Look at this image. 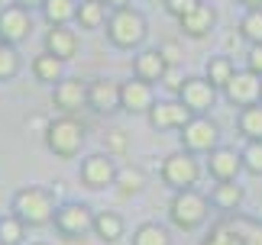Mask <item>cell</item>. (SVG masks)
Wrapping results in <instances>:
<instances>
[{
	"label": "cell",
	"instance_id": "19",
	"mask_svg": "<svg viewBox=\"0 0 262 245\" xmlns=\"http://www.w3.org/2000/svg\"><path fill=\"white\" fill-rule=\"evenodd\" d=\"M78 48H81V39H78L75 29H68V26H49V33H46V52L49 55H55V58H62V61H72L78 55Z\"/></svg>",
	"mask_w": 262,
	"mask_h": 245
},
{
	"label": "cell",
	"instance_id": "12",
	"mask_svg": "<svg viewBox=\"0 0 262 245\" xmlns=\"http://www.w3.org/2000/svg\"><path fill=\"white\" fill-rule=\"evenodd\" d=\"M194 116L191 110L181 104V100H156L152 110L146 113L149 126L159 129V132H168V129H185V122Z\"/></svg>",
	"mask_w": 262,
	"mask_h": 245
},
{
	"label": "cell",
	"instance_id": "35",
	"mask_svg": "<svg viewBox=\"0 0 262 245\" xmlns=\"http://www.w3.org/2000/svg\"><path fill=\"white\" fill-rule=\"evenodd\" d=\"M104 149H107V155H123V152L129 149L126 132L123 129H110L107 136H104Z\"/></svg>",
	"mask_w": 262,
	"mask_h": 245
},
{
	"label": "cell",
	"instance_id": "36",
	"mask_svg": "<svg viewBox=\"0 0 262 245\" xmlns=\"http://www.w3.org/2000/svg\"><path fill=\"white\" fill-rule=\"evenodd\" d=\"M198 4H201V0H165V10H168V13H172L175 19H181V16L188 13V10H194Z\"/></svg>",
	"mask_w": 262,
	"mask_h": 245
},
{
	"label": "cell",
	"instance_id": "4",
	"mask_svg": "<svg viewBox=\"0 0 262 245\" xmlns=\"http://www.w3.org/2000/svg\"><path fill=\"white\" fill-rule=\"evenodd\" d=\"M84 122H78L72 113H62L46 126V149L58 158H75L84 149Z\"/></svg>",
	"mask_w": 262,
	"mask_h": 245
},
{
	"label": "cell",
	"instance_id": "20",
	"mask_svg": "<svg viewBox=\"0 0 262 245\" xmlns=\"http://www.w3.org/2000/svg\"><path fill=\"white\" fill-rule=\"evenodd\" d=\"M243 197H246V190L239 187L236 181H217V187L210 190V207H217V210H224V213H230V210H236L239 203H243Z\"/></svg>",
	"mask_w": 262,
	"mask_h": 245
},
{
	"label": "cell",
	"instance_id": "9",
	"mask_svg": "<svg viewBox=\"0 0 262 245\" xmlns=\"http://www.w3.org/2000/svg\"><path fill=\"white\" fill-rule=\"evenodd\" d=\"M178 100L185 104L194 116H204L207 110L217 104V87L207 78H185V84L178 87Z\"/></svg>",
	"mask_w": 262,
	"mask_h": 245
},
{
	"label": "cell",
	"instance_id": "31",
	"mask_svg": "<svg viewBox=\"0 0 262 245\" xmlns=\"http://www.w3.org/2000/svg\"><path fill=\"white\" fill-rule=\"evenodd\" d=\"M239 36H243L249 45L262 42V7L259 10H246V13H243V19H239Z\"/></svg>",
	"mask_w": 262,
	"mask_h": 245
},
{
	"label": "cell",
	"instance_id": "24",
	"mask_svg": "<svg viewBox=\"0 0 262 245\" xmlns=\"http://www.w3.org/2000/svg\"><path fill=\"white\" fill-rule=\"evenodd\" d=\"M236 75V65H233V58H227V55H214V58H207V65H204V78L214 84L217 90H224L230 84V78Z\"/></svg>",
	"mask_w": 262,
	"mask_h": 245
},
{
	"label": "cell",
	"instance_id": "21",
	"mask_svg": "<svg viewBox=\"0 0 262 245\" xmlns=\"http://www.w3.org/2000/svg\"><path fill=\"white\" fill-rule=\"evenodd\" d=\"M123 232H126V223H123V216L120 213H110V210H104V213H94V236L100 239V242H120L123 239Z\"/></svg>",
	"mask_w": 262,
	"mask_h": 245
},
{
	"label": "cell",
	"instance_id": "26",
	"mask_svg": "<svg viewBox=\"0 0 262 245\" xmlns=\"http://www.w3.org/2000/svg\"><path fill=\"white\" fill-rule=\"evenodd\" d=\"M236 129L239 136L249 139H262V104H253V107H243L236 116Z\"/></svg>",
	"mask_w": 262,
	"mask_h": 245
},
{
	"label": "cell",
	"instance_id": "13",
	"mask_svg": "<svg viewBox=\"0 0 262 245\" xmlns=\"http://www.w3.org/2000/svg\"><path fill=\"white\" fill-rule=\"evenodd\" d=\"M156 104V94H152V84H146V81H126V84H120V110L129 116H146L149 110Z\"/></svg>",
	"mask_w": 262,
	"mask_h": 245
},
{
	"label": "cell",
	"instance_id": "7",
	"mask_svg": "<svg viewBox=\"0 0 262 245\" xmlns=\"http://www.w3.org/2000/svg\"><path fill=\"white\" fill-rule=\"evenodd\" d=\"M162 181L172 190L194 187V184L201 181V161H198V155H191V152H185V149L172 152V155L162 161Z\"/></svg>",
	"mask_w": 262,
	"mask_h": 245
},
{
	"label": "cell",
	"instance_id": "5",
	"mask_svg": "<svg viewBox=\"0 0 262 245\" xmlns=\"http://www.w3.org/2000/svg\"><path fill=\"white\" fill-rule=\"evenodd\" d=\"M181 132V149L191 152V155H207V152H214L220 145V126L214 119H207L204 116H191L185 122V129H178Z\"/></svg>",
	"mask_w": 262,
	"mask_h": 245
},
{
	"label": "cell",
	"instance_id": "41",
	"mask_svg": "<svg viewBox=\"0 0 262 245\" xmlns=\"http://www.w3.org/2000/svg\"><path fill=\"white\" fill-rule=\"evenodd\" d=\"M16 4H19V7H26V10H29V7H42V0H16Z\"/></svg>",
	"mask_w": 262,
	"mask_h": 245
},
{
	"label": "cell",
	"instance_id": "22",
	"mask_svg": "<svg viewBox=\"0 0 262 245\" xmlns=\"http://www.w3.org/2000/svg\"><path fill=\"white\" fill-rule=\"evenodd\" d=\"M33 75H36L39 84H52L55 87L58 81L65 78V61L55 58V55H49V52H42V55L33 58Z\"/></svg>",
	"mask_w": 262,
	"mask_h": 245
},
{
	"label": "cell",
	"instance_id": "2",
	"mask_svg": "<svg viewBox=\"0 0 262 245\" xmlns=\"http://www.w3.org/2000/svg\"><path fill=\"white\" fill-rule=\"evenodd\" d=\"M146 36H149V26H146V16L139 13V10L133 7H120V10H110V16H107V39H110V45H117V48H139L146 42Z\"/></svg>",
	"mask_w": 262,
	"mask_h": 245
},
{
	"label": "cell",
	"instance_id": "32",
	"mask_svg": "<svg viewBox=\"0 0 262 245\" xmlns=\"http://www.w3.org/2000/svg\"><path fill=\"white\" fill-rule=\"evenodd\" d=\"M19 68H23V61H19L16 45L0 42V84H4V81H13L19 75Z\"/></svg>",
	"mask_w": 262,
	"mask_h": 245
},
{
	"label": "cell",
	"instance_id": "3",
	"mask_svg": "<svg viewBox=\"0 0 262 245\" xmlns=\"http://www.w3.org/2000/svg\"><path fill=\"white\" fill-rule=\"evenodd\" d=\"M210 216V200L201 190L188 187V190H175L172 203H168V219L172 226H178L181 232H194L207 223Z\"/></svg>",
	"mask_w": 262,
	"mask_h": 245
},
{
	"label": "cell",
	"instance_id": "39",
	"mask_svg": "<svg viewBox=\"0 0 262 245\" xmlns=\"http://www.w3.org/2000/svg\"><path fill=\"white\" fill-rule=\"evenodd\" d=\"M239 7H246V10H259L262 7V0H236Z\"/></svg>",
	"mask_w": 262,
	"mask_h": 245
},
{
	"label": "cell",
	"instance_id": "38",
	"mask_svg": "<svg viewBox=\"0 0 262 245\" xmlns=\"http://www.w3.org/2000/svg\"><path fill=\"white\" fill-rule=\"evenodd\" d=\"M162 84H165L168 90H175V94H178V87L185 84V78H178V71H175L172 65H168V71H165V78H162Z\"/></svg>",
	"mask_w": 262,
	"mask_h": 245
},
{
	"label": "cell",
	"instance_id": "16",
	"mask_svg": "<svg viewBox=\"0 0 262 245\" xmlns=\"http://www.w3.org/2000/svg\"><path fill=\"white\" fill-rule=\"evenodd\" d=\"M239 171H243V158L236 149L217 145L214 152H207V175L214 181H236Z\"/></svg>",
	"mask_w": 262,
	"mask_h": 245
},
{
	"label": "cell",
	"instance_id": "27",
	"mask_svg": "<svg viewBox=\"0 0 262 245\" xmlns=\"http://www.w3.org/2000/svg\"><path fill=\"white\" fill-rule=\"evenodd\" d=\"M114 187L120 190V197H136L139 190L146 187V175H143V168H120L117 171V181H114Z\"/></svg>",
	"mask_w": 262,
	"mask_h": 245
},
{
	"label": "cell",
	"instance_id": "15",
	"mask_svg": "<svg viewBox=\"0 0 262 245\" xmlns=\"http://www.w3.org/2000/svg\"><path fill=\"white\" fill-rule=\"evenodd\" d=\"M52 104H55V110L75 116L81 107H88V84L78 78H62L52 87Z\"/></svg>",
	"mask_w": 262,
	"mask_h": 245
},
{
	"label": "cell",
	"instance_id": "29",
	"mask_svg": "<svg viewBox=\"0 0 262 245\" xmlns=\"http://www.w3.org/2000/svg\"><path fill=\"white\" fill-rule=\"evenodd\" d=\"M204 245H243V236H239V229H236L233 216L220 219L217 226L210 229V236L204 239Z\"/></svg>",
	"mask_w": 262,
	"mask_h": 245
},
{
	"label": "cell",
	"instance_id": "34",
	"mask_svg": "<svg viewBox=\"0 0 262 245\" xmlns=\"http://www.w3.org/2000/svg\"><path fill=\"white\" fill-rule=\"evenodd\" d=\"M239 236H243V245H262V223L246 219V216H233Z\"/></svg>",
	"mask_w": 262,
	"mask_h": 245
},
{
	"label": "cell",
	"instance_id": "40",
	"mask_svg": "<svg viewBox=\"0 0 262 245\" xmlns=\"http://www.w3.org/2000/svg\"><path fill=\"white\" fill-rule=\"evenodd\" d=\"M104 4H107L110 10H120V7H129V0H104Z\"/></svg>",
	"mask_w": 262,
	"mask_h": 245
},
{
	"label": "cell",
	"instance_id": "8",
	"mask_svg": "<svg viewBox=\"0 0 262 245\" xmlns=\"http://www.w3.org/2000/svg\"><path fill=\"white\" fill-rule=\"evenodd\" d=\"M117 161L114 155H107V152H94V155H88L81 161V184L91 190H104V187H114V181H117Z\"/></svg>",
	"mask_w": 262,
	"mask_h": 245
},
{
	"label": "cell",
	"instance_id": "42",
	"mask_svg": "<svg viewBox=\"0 0 262 245\" xmlns=\"http://www.w3.org/2000/svg\"><path fill=\"white\" fill-rule=\"evenodd\" d=\"M36 245H42V242H36Z\"/></svg>",
	"mask_w": 262,
	"mask_h": 245
},
{
	"label": "cell",
	"instance_id": "25",
	"mask_svg": "<svg viewBox=\"0 0 262 245\" xmlns=\"http://www.w3.org/2000/svg\"><path fill=\"white\" fill-rule=\"evenodd\" d=\"M78 13L75 0H42V16L49 26H68Z\"/></svg>",
	"mask_w": 262,
	"mask_h": 245
},
{
	"label": "cell",
	"instance_id": "10",
	"mask_svg": "<svg viewBox=\"0 0 262 245\" xmlns=\"http://www.w3.org/2000/svg\"><path fill=\"white\" fill-rule=\"evenodd\" d=\"M29 33H33V16H29V10L26 7H4L0 10V42H7V45H19V42H26Z\"/></svg>",
	"mask_w": 262,
	"mask_h": 245
},
{
	"label": "cell",
	"instance_id": "33",
	"mask_svg": "<svg viewBox=\"0 0 262 245\" xmlns=\"http://www.w3.org/2000/svg\"><path fill=\"white\" fill-rule=\"evenodd\" d=\"M239 158H243V171H249L253 178H262V139H249Z\"/></svg>",
	"mask_w": 262,
	"mask_h": 245
},
{
	"label": "cell",
	"instance_id": "28",
	"mask_svg": "<svg viewBox=\"0 0 262 245\" xmlns=\"http://www.w3.org/2000/svg\"><path fill=\"white\" fill-rule=\"evenodd\" d=\"M133 245H172V236H168L165 226H159V223H143V226L133 229Z\"/></svg>",
	"mask_w": 262,
	"mask_h": 245
},
{
	"label": "cell",
	"instance_id": "23",
	"mask_svg": "<svg viewBox=\"0 0 262 245\" xmlns=\"http://www.w3.org/2000/svg\"><path fill=\"white\" fill-rule=\"evenodd\" d=\"M107 4L104 0H81L78 4V13H75V23L81 29H100L107 26Z\"/></svg>",
	"mask_w": 262,
	"mask_h": 245
},
{
	"label": "cell",
	"instance_id": "18",
	"mask_svg": "<svg viewBox=\"0 0 262 245\" xmlns=\"http://www.w3.org/2000/svg\"><path fill=\"white\" fill-rule=\"evenodd\" d=\"M178 26L188 39H204V36H210V29L217 26V10L201 0L194 10H188V13L178 19Z\"/></svg>",
	"mask_w": 262,
	"mask_h": 245
},
{
	"label": "cell",
	"instance_id": "1",
	"mask_svg": "<svg viewBox=\"0 0 262 245\" xmlns=\"http://www.w3.org/2000/svg\"><path fill=\"white\" fill-rule=\"evenodd\" d=\"M55 193L49 187H36V184H29V187H19L13 193V213L19 219L26 223V226L33 229H42L49 223L55 219Z\"/></svg>",
	"mask_w": 262,
	"mask_h": 245
},
{
	"label": "cell",
	"instance_id": "37",
	"mask_svg": "<svg viewBox=\"0 0 262 245\" xmlns=\"http://www.w3.org/2000/svg\"><path fill=\"white\" fill-rule=\"evenodd\" d=\"M246 71H253V75L262 78V42L259 45H249V52H246Z\"/></svg>",
	"mask_w": 262,
	"mask_h": 245
},
{
	"label": "cell",
	"instance_id": "17",
	"mask_svg": "<svg viewBox=\"0 0 262 245\" xmlns=\"http://www.w3.org/2000/svg\"><path fill=\"white\" fill-rule=\"evenodd\" d=\"M165 71H168V61L162 55V48H143L133 58V78L146 81V84H162Z\"/></svg>",
	"mask_w": 262,
	"mask_h": 245
},
{
	"label": "cell",
	"instance_id": "14",
	"mask_svg": "<svg viewBox=\"0 0 262 245\" xmlns=\"http://www.w3.org/2000/svg\"><path fill=\"white\" fill-rule=\"evenodd\" d=\"M88 107L94 110L97 116H110L120 110V81L110 78H97L88 84Z\"/></svg>",
	"mask_w": 262,
	"mask_h": 245
},
{
	"label": "cell",
	"instance_id": "6",
	"mask_svg": "<svg viewBox=\"0 0 262 245\" xmlns=\"http://www.w3.org/2000/svg\"><path fill=\"white\" fill-rule=\"evenodd\" d=\"M52 226H55L58 236H65V239H81L88 232H94V210H91L88 203L68 200L55 210Z\"/></svg>",
	"mask_w": 262,
	"mask_h": 245
},
{
	"label": "cell",
	"instance_id": "11",
	"mask_svg": "<svg viewBox=\"0 0 262 245\" xmlns=\"http://www.w3.org/2000/svg\"><path fill=\"white\" fill-rule=\"evenodd\" d=\"M227 100L233 107H253V104H262V78L253 75V71H236L233 78H230V84L224 87Z\"/></svg>",
	"mask_w": 262,
	"mask_h": 245
},
{
	"label": "cell",
	"instance_id": "30",
	"mask_svg": "<svg viewBox=\"0 0 262 245\" xmlns=\"http://www.w3.org/2000/svg\"><path fill=\"white\" fill-rule=\"evenodd\" d=\"M23 239H26V223L16 213L0 216V245H23Z\"/></svg>",
	"mask_w": 262,
	"mask_h": 245
}]
</instances>
